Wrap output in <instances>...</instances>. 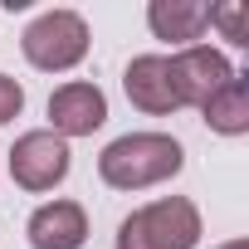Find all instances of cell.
I'll return each mask as SVG.
<instances>
[{
	"label": "cell",
	"instance_id": "6da1fadb",
	"mask_svg": "<svg viewBox=\"0 0 249 249\" xmlns=\"http://www.w3.org/2000/svg\"><path fill=\"white\" fill-rule=\"evenodd\" d=\"M181 142L166 137V132H127L103 147L98 157V176L112 186V191H147L166 176L181 171Z\"/></svg>",
	"mask_w": 249,
	"mask_h": 249
},
{
	"label": "cell",
	"instance_id": "7a4b0ae2",
	"mask_svg": "<svg viewBox=\"0 0 249 249\" xmlns=\"http://www.w3.org/2000/svg\"><path fill=\"white\" fill-rule=\"evenodd\" d=\"M200 239V210L186 196L152 200L132 210L117 230V249H196Z\"/></svg>",
	"mask_w": 249,
	"mask_h": 249
},
{
	"label": "cell",
	"instance_id": "3957f363",
	"mask_svg": "<svg viewBox=\"0 0 249 249\" xmlns=\"http://www.w3.org/2000/svg\"><path fill=\"white\" fill-rule=\"evenodd\" d=\"M20 49H25V59H30L35 69L64 73V69H73V64L88 54V25H83V15H73V10H49V15H39V20L20 35Z\"/></svg>",
	"mask_w": 249,
	"mask_h": 249
},
{
	"label": "cell",
	"instance_id": "277c9868",
	"mask_svg": "<svg viewBox=\"0 0 249 249\" xmlns=\"http://www.w3.org/2000/svg\"><path fill=\"white\" fill-rule=\"evenodd\" d=\"M10 176L25 191H54L69 176V142L59 132H25L10 147Z\"/></svg>",
	"mask_w": 249,
	"mask_h": 249
},
{
	"label": "cell",
	"instance_id": "5b68a950",
	"mask_svg": "<svg viewBox=\"0 0 249 249\" xmlns=\"http://www.w3.org/2000/svg\"><path fill=\"white\" fill-rule=\"evenodd\" d=\"M166 69H171V88H176V103L186 107H205L220 88H225V78L234 73L230 69V59L220 54V49H210V44H191V49H181L176 59H166Z\"/></svg>",
	"mask_w": 249,
	"mask_h": 249
},
{
	"label": "cell",
	"instance_id": "8992f818",
	"mask_svg": "<svg viewBox=\"0 0 249 249\" xmlns=\"http://www.w3.org/2000/svg\"><path fill=\"white\" fill-rule=\"evenodd\" d=\"M49 122L59 137H93L107 122V98L93 83H64L49 98Z\"/></svg>",
	"mask_w": 249,
	"mask_h": 249
},
{
	"label": "cell",
	"instance_id": "52a82bcc",
	"mask_svg": "<svg viewBox=\"0 0 249 249\" xmlns=\"http://www.w3.org/2000/svg\"><path fill=\"white\" fill-rule=\"evenodd\" d=\"M122 88H127L132 107H142V112H152V117L181 107V103H176V88H171V69H166L161 54H142V59H132L127 73H122Z\"/></svg>",
	"mask_w": 249,
	"mask_h": 249
},
{
	"label": "cell",
	"instance_id": "ba28073f",
	"mask_svg": "<svg viewBox=\"0 0 249 249\" xmlns=\"http://www.w3.org/2000/svg\"><path fill=\"white\" fill-rule=\"evenodd\" d=\"M88 239V215L78 200H49L30 215V244L35 249H78Z\"/></svg>",
	"mask_w": 249,
	"mask_h": 249
},
{
	"label": "cell",
	"instance_id": "9c48e42d",
	"mask_svg": "<svg viewBox=\"0 0 249 249\" xmlns=\"http://www.w3.org/2000/svg\"><path fill=\"white\" fill-rule=\"evenodd\" d=\"M157 39H200V30L210 25V5H200V0H152V10H147Z\"/></svg>",
	"mask_w": 249,
	"mask_h": 249
},
{
	"label": "cell",
	"instance_id": "30bf717a",
	"mask_svg": "<svg viewBox=\"0 0 249 249\" xmlns=\"http://www.w3.org/2000/svg\"><path fill=\"white\" fill-rule=\"evenodd\" d=\"M200 112H205V122H210L220 137H239V132H249V78H244V73H230L225 88H220Z\"/></svg>",
	"mask_w": 249,
	"mask_h": 249
},
{
	"label": "cell",
	"instance_id": "8fae6325",
	"mask_svg": "<svg viewBox=\"0 0 249 249\" xmlns=\"http://www.w3.org/2000/svg\"><path fill=\"white\" fill-rule=\"evenodd\" d=\"M210 20L225 30V39H230V44H249V30H244V10H239V5H215V10H210Z\"/></svg>",
	"mask_w": 249,
	"mask_h": 249
},
{
	"label": "cell",
	"instance_id": "7c38bea8",
	"mask_svg": "<svg viewBox=\"0 0 249 249\" xmlns=\"http://www.w3.org/2000/svg\"><path fill=\"white\" fill-rule=\"evenodd\" d=\"M20 107H25V88L0 73V127H5L10 117H20Z\"/></svg>",
	"mask_w": 249,
	"mask_h": 249
},
{
	"label": "cell",
	"instance_id": "4fadbf2b",
	"mask_svg": "<svg viewBox=\"0 0 249 249\" xmlns=\"http://www.w3.org/2000/svg\"><path fill=\"white\" fill-rule=\"evenodd\" d=\"M220 249H249V244H244V239H230V244H220Z\"/></svg>",
	"mask_w": 249,
	"mask_h": 249
}]
</instances>
